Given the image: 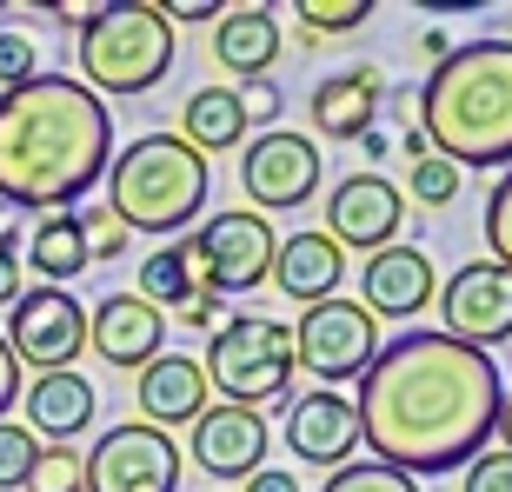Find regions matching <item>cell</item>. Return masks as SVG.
Instances as JSON below:
<instances>
[{"label":"cell","mask_w":512,"mask_h":492,"mask_svg":"<svg viewBox=\"0 0 512 492\" xmlns=\"http://www.w3.org/2000/svg\"><path fill=\"white\" fill-rule=\"evenodd\" d=\"M499 399L506 386L493 353L413 326L399 340H380L373 366L360 373V446L373 466H393L406 479L459 473L486 453Z\"/></svg>","instance_id":"cell-1"},{"label":"cell","mask_w":512,"mask_h":492,"mask_svg":"<svg viewBox=\"0 0 512 492\" xmlns=\"http://www.w3.org/2000/svg\"><path fill=\"white\" fill-rule=\"evenodd\" d=\"M114 160V114L74 74L0 94V207L74 213Z\"/></svg>","instance_id":"cell-2"},{"label":"cell","mask_w":512,"mask_h":492,"mask_svg":"<svg viewBox=\"0 0 512 492\" xmlns=\"http://www.w3.org/2000/svg\"><path fill=\"white\" fill-rule=\"evenodd\" d=\"M426 153L466 167H512V40H466L413 100Z\"/></svg>","instance_id":"cell-3"},{"label":"cell","mask_w":512,"mask_h":492,"mask_svg":"<svg viewBox=\"0 0 512 492\" xmlns=\"http://www.w3.org/2000/svg\"><path fill=\"white\" fill-rule=\"evenodd\" d=\"M213 193L207 160L180 133H140L133 147L107 160V207L120 213L127 233H180L200 220Z\"/></svg>","instance_id":"cell-4"},{"label":"cell","mask_w":512,"mask_h":492,"mask_svg":"<svg viewBox=\"0 0 512 492\" xmlns=\"http://www.w3.org/2000/svg\"><path fill=\"white\" fill-rule=\"evenodd\" d=\"M80 87L94 94H153L173 74V27L160 20L153 0H114L100 7L74 40Z\"/></svg>","instance_id":"cell-5"},{"label":"cell","mask_w":512,"mask_h":492,"mask_svg":"<svg viewBox=\"0 0 512 492\" xmlns=\"http://www.w3.org/2000/svg\"><path fill=\"white\" fill-rule=\"evenodd\" d=\"M207 393L220 386L227 406H253L260 413L266 399H286L293 386V326L273 320V313H233V320L213 326V346H207Z\"/></svg>","instance_id":"cell-6"},{"label":"cell","mask_w":512,"mask_h":492,"mask_svg":"<svg viewBox=\"0 0 512 492\" xmlns=\"http://www.w3.org/2000/svg\"><path fill=\"white\" fill-rule=\"evenodd\" d=\"M273 246H280V233L266 227V213L233 207V213H207V227L193 233V240H180V253H187L193 286L220 300V293H253V286H266Z\"/></svg>","instance_id":"cell-7"},{"label":"cell","mask_w":512,"mask_h":492,"mask_svg":"<svg viewBox=\"0 0 512 492\" xmlns=\"http://www.w3.org/2000/svg\"><path fill=\"white\" fill-rule=\"evenodd\" d=\"M7 353L14 366L34 373H74V360L87 353V306L67 286H20V300L7 306Z\"/></svg>","instance_id":"cell-8"},{"label":"cell","mask_w":512,"mask_h":492,"mask_svg":"<svg viewBox=\"0 0 512 492\" xmlns=\"http://www.w3.org/2000/svg\"><path fill=\"white\" fill-rule=\"evenodd\" d=\"M380 353V320L366 313L360 300H320L300 306V326H293V366H306L313 379H326V393L360 379Z\"/></svg>","instance_id":"cell-9"},{"label":"cell","mask_w":512,"mask_h":492,"mask_svg":"<svg viewBox=\"0 0 512 492\" xmlns=\"http://www.w3.org/2000/svg\"><path fill=\"white\" fill-rule=\"evenodd\" d=\"M87 459V492H180V446L147 419L107 426Z\"/></svg>","instance_id":"cell-10"},{"label":"cell","mask_w":512,"mask_h":492,"mask_svg":"<svg viewBox=\"0 0 512 492\" xmlns=\"http://www.w3.org/2000/svg\"><path fill=\"white\" fill-rule=\"evenodd\" d=\"M320 187V147L293 127H266L253 133V147H240V193L266 213L306 207Z\"/></svg>","instance_id":"cell-11"},{"label":"cell","mask_w":512,"mask_h":492,"mask_svg":"<svg viewBox=\"0 0 512 492\" xmlns=\"http://www.w3.org/2000/svg\"><path fill=\"white\" fill-rule=\"evenodd\" d=\"M433 300H439V320H446V340L479 346V353L512 340V273L506 266L466 260Z\"/></svg>","instance_id":"cell-12"},{"label":"cell","mask_w":512,"mask_h":492,"mask_svg":"<svg viewBox=\"0 0 512 492\" xmlns=\"http://www.w3.org/2000/svg\"><path fill=\"white\" fill-rule=\"evenodd\" d=\"M399 220H406V193L386 180V173H346L340 187H333V200H326V240L353 246V253H380V246L399 240Z\"/></svg>","instance_id":"cell-13"},{"label":"cell","mask_w":512,"mask_h":492,"mask_svg":"<svg viewBox=\"0 0 512 492\" xmlns=\"http://www.w3.org/2000/svg\"><path fill=\"white\" fill-rule=\"evenodd\" d=\"M193 466L207 479H240L247 486L253 473L266 466V413H253V406H207V413L193 419V439H187Z\"/></svg>","instance_id":"cell-14"},{"label":"cell","mask_w":512,"mask_h":492,"mask_svg":"<svg viewBox=\"0 0 512 492\" xmlns=\"http://www.w3.org/2000/svg\"><path fill=\"white\" fill-rule=\"evenodd\" d=\"M360 293H366V313H373V320H413V313H426L433 293H439L433 253H419V246H406V240L366 253Z\"/></svg>","instance_id":"cell-15"},{"label":"cell","mask_w":512,"mask_h":492,"mask_svg":"<svg viewBox=\"0 0 512 492\" xmlns=\"http://www.w3.org/2000/svg\"><path fill=\"white\" fill-rule=\"evenodd\" d=\"M160 340H167V313L147 306L140 293H107L87 313V346L120 373H140L147 360H160Z\"/></svg>","instance_id":"cell-16"},{"label":"cell","mask_w":512,"mask_h":492,"mask_svg":"<svg viewBox=\"0 0 512 492\" xmlns=\"http://www.w3.org/2000/svg\"><path fill=\"white\" fill-rule=\"evenodd\" d=\"M286 446L306 466H346V459L360 453V413H353V399L326 393V386L293 399L286 406Z\"/></svg>","instance_id":"cell-17"},{"label":"cell","mask_w":512,"mask_h":492,"mask_svg":"<svg viewBox=\"0 0 512 492\" xmlns=\"http://www.w3.org/2000/svg\"><path fill=\"white\" fill-rule=\"evenodd\" d=\"M133 406L147 413V426H193V419L207 413V373H200V360H187V353H160V360L140 366V379H133Z\"/></svg>","instance_id":"cell-18"},{"label":"cell","mask_w":512,"mask_h":492,"mask_svg":"<svg viewBox=\"0 0 512 492\" xmlns=\"http://www.w3.org/2000/svg\"><path fill=\"white\" fill-rule=\"evenodd\" d=\"M380 100H386L380 67H346V74H326L320 87H313L306 114H313V133H320V140H360V133H373Z\"/></svg>","instance_id":"cell-19"},{"label":"cell","mask_w":512,"mask_h":492,"mask_svg":"<svg viewBox=\"0 0 512 492\" xmlns=\"http://www.w3.org/2000/svg\"><path fill=\"white\" fill-rule=\"evenodd\" d=\"M266 280L280 286L293 306H320V300H340V280H346V253L326 233H293V240L273 246V273Z\"/></svg>","instance_id":"cell-20"},{"label":"cell","mask_w":512,"mask_h":492,"mask_svg":"<svg viewBox=\"0 0 512 492\" xmlns=\"http://www.w3.org/2000/svg\"><path fill=\"white\" fill-rule=\"evenodd\" d=\"M20 426L34 439H47V446H67V439H80L87 426H94V413H100V399H94V386L80 373H34V386L20 393Z\"/></svg>","instance_id":"cell-21"},{"label":"cell","mask_w":512,"mask_h":492,"mask_svg":"<svg viewBox=\"0 0 512 492\" xmlns=\"http://www.w3.org/2000/svg\"><path fill=\"white\" fill-rule=\"evenodd\" d=\"M213 60L240 80H266L280 60V20L273 7H220L213 20Z\"/></svg>","instance_id":"cell-22"},{"label":"cell","mask_w":512,"mask_h":492,"mask_svg":"<svg viewBox=\"0 0 512 492\" xmlns=\"http://www.w3.org/2000/svg\"><path fill=\"white\" fill-rule=\"evenodd\" d=\"M20 266H34L40 286H67L87 273V240H80V207L74 213H40L27 240H20Z\"/></svg>","instance_id":"cell-23"},{"label":"cell","mask_w":512,"mask_h":492,"mask_svg":"<svg viewBox=\"0 0 512 492\" xmlns=\"http://www.w3.org/2000/svg\"><path fill=\"white\" fill-rule=\"evenodd\" d=\"M180 140H187L200 160L220 147H247V107H240V87H193L187 107H180Z\"/></svg>","instance_id":"cell-24"},{"label":"cell","mask_w":512,"mask_h":492,"mask_svg":"<svg viewBox=\"0 0 512 492\" xmlns=\"http://www.w3.org/2000/svg\"><path fill=\"white\" fill-rule=\"evenodd\" d=\"M147 306H187L200 286H193V273H187V253H180V240L173 246H160V253H147V266H140V286H133Z\"/></svg>","instance_id":"cell-25"},{"label":"cell","mask_w":512,"mask_h":492,"mask_svg":"<svg viewBox=\"0 0 512 492\" xmlns=\"http://www.w3.org/2000/svg\"><path fill=\"white\" fill-rule=\"evenodd\" d=\"M366 0H293V20L306 27V47H326V40L340 34H360L366 27Z\"/></svg>","instance_id":"cell-26"},{"label":"cell","mask_w":512,"mask_h":492,"mask_svg":"<svg viewBox=\"0 0 512 492\" xmlns=\"http://www.w3.org/2000/svg\"><path fill=\"white\" fill-rule=\"evenodd\" d=\"M459 180H466V173H459L453 160L419 153L413 173H406V193H413V207H453V200H459Z\"/></svg>","instance_id":"cell-27"},{"label":"cell","mask_w":512,"mask_h":492,"mask_svg":"<svg viewBox=\"0 0 512 492\" xmlns=\"http://www.w3.org/2000/svg\"><path fill=\"white\" fill-rule=\"evenodd\" d=\"M27 492H87V459L74 446H40L34 473H27Z\"/></svg>","instance_id":"cell-28"},{"label":"cell","mask_w":512,"mask_h":492,"mask_svg":"<svg viewBox=\"0 0 512 492\" xmlns=\"http://www.w3.org/2000/svg\"><path fill=\"white\" fill-rule=\"evenodd\" d=\"M80 240H87V260H120L133 233L120 227V213L107 207V200H87V207H80Z\"/></svg>","instance_id":"cell-29"},{"label":"cell","mask_w":512,"mask_h":492,"mask_svg":"<svg viewBox=\"0 0 512 492\" xmlns=\"http://www.w3.org/2000/svg\"><path fill=\"white\" fill-rule=\"evenodd\" d=\"M486 253H493V266L512 273V167L499 173L493 193H486Z\"/></svg>","instance_id":"cell-30"},{"label":"cell","mask_w":512,"mask_h":492,"mask_svg":"<svg viewBox=\"0 0 512 492\" xmlns=\"http://www.w3.org/2000/svg\"><path fill=\"white\" fill-rule=\"evenodd\" d=\"M34 459H40V439L27 433V426H14V419H0V492L27 486Z\"/></svg>","instance_id":"cell-31"},{"label":"cell","mask_w":512,"mask_h":492,"mask_svg":"<svg viewBox=\"0 0 512 492\" xmlns=\"http://www.w3.org/2000/svg\"><path fill=\"white\" fill-rule=\"evenodd\" d=\"M320 492H419V479L393 473V466H333V479H326Z\"/></svg>","instance_id":"cell-32"},{"label":"cell","mask_w":512,"mask_h":492,"mask_svg":"<svg viewBox=\"0 0 512 492\" xmlns=\"http://www.w3.org/2000/svg\"><path fill=\"white\" fill-rule=\"evenodd\" d=\"M47 67H40V40L34 34H0V94L7 87H27V80H40Z\"/></svg>","instance_id":"cell-33"},{"label":"cell","mask_w":512,"mask_h":492,"mask_svg":"<svg viewBox=\"0 0 512 492\" xmlns=\"http://www.w3.org/2000/svg\"><path fill=\"white\" fill-rule=\"evenodd\" d=\"M466 492H512V453L506 446H486V453L466 466Z\"/></svg>","instance_id":"cell-34"},{"label":"cell","mask_w":512,"mask_h":492,"mask_svg":"<svg viewBox=\"0 0 512 492\" xmlns=\"http://www.w3.org/2000/svg\"><path fill=\"white\" fill-rule=\"evenodd\" d=\"M20 300V233L0 220V306Z\"/></svg>","instance_id":"cell-35"},{"label":"cell","mask_w":512,"mask_h":492,"mask_svg":"<svg viewBox=\"0 0 512 492\" xmlns=\"http://www.w3.org/2000/svg\"><path fill=\"white\" fill-rule=\"evenodd\" d=\"M173 320L187 326V333H213V326H220V300H213V293H193L187 306H173Z\"/></svg>","instance_id":"cell-36"},{"label":"cell","mask_w":512,"mask_h":492,"mask_svg":"<svg viewBox=\"0 0 512 492\" xmlns=\"http://www.w3.org/2000/svg\"><path fill=\"white\" fill-rule=\"evenodd\" d=\"M240 107H247V127L253 120H273L280 114V87H273V80H247V87H240Z\"/></svg>","instance_id":"cell-37"},{"label":"cell","mask_w":512,"mask_h":492,"mask_svg":"<svg viewBox=\"0 0 512 492\" xmlns=\"http://www.w3.org/2000/svg\"><path fill=\"white\" fill-rule=\"evenodd\" d=\"M160 20H167V27H173V20H187V27H193V20H220V7H213V0H167Z\"/></svg>","instance_id":"cell-38"},{"label":"cell","mask_w":512,"mask_h":492,"mask_svg":"<svg viewBox=\"0 0 512 492\" xmlns=\"http://www.w3.org/2000/svg\"><path fill=\"white\" fill-rule=\"evenodd\" d=\"M14 399H20V366L7 353V340H0V413H14Z\"/></svg>","instance_id":"cell-39"},{"label":"cell","mask_w":512,"mask_h":492,"mask_svg":"<svg viewBox=\"0 0 512 492\" xmlns=\"http://www.w3.org/2000/svg\"><path fill=\"white\" fill-rule=\"evenodd\" d=\"M247 492H300V479L286 473V466H260V473L247 479Z\"/></svg>","instance_id":"cell-40"},{"label":"cell","mask_w":512,"mask_h":492,"mask_svg":"<svg viewBox=\"0 0 512 492\" xmlns=\"http://www.w3.org/2000/svg\"><path fill=\"white\" fill-rule=\"evenodd\" d=\"M419 54H426V60L439 67V60L453 54V34H446V27H426V34H419Z\"/></svg>","instance_id":"cell-41"},{"label":"cell","mask_w":512,"mask_h":492,"mask_svg":"<svg viewBox=\"0 0 512 492\" xmlns=\"http://www.w3.org/2000/svg\"><path fill=\"white\" fill-rule=\"evenodd\" d=\"M94 14H100V7H80V0H74V7H54V20H67L74 34H80V27H87V20H94Z\"/></svg>","instance_id":"cell-42"},{"label":"cell","mask_w":512,"mask_h":492,"mask_svg":"<svg viewBox=\"0 0 512 492\" xmlns=\"http://www.w3.org/2000/svg\"><path fill=\"white\" fill-rule=\"evenodd\" d=\"M493 433H499V446H506V453H512V393L499 399V419H493Z\"/></svg>","instance_id":"cell-43"},{"label":"cell","mask_w":512,"mask_h":492,"mask_svg":"<svg viewBox=\"0 0 512 492\" xmlns=\"http://www.w3.org/2000/svg\"><path fill=\"white\" fill-rule=\"evenodd\" d=\"M399 153H406V167H413L419 153H426V133H419V127H406V140H399Z\"/></svg>","instance_id":"cell-44"},{"label":"cell","mask_w":512,"mask_h":492,"mask_svg":"<svg viewBox=\"0 0 512 492\" xmlns=\"http://www.w3.org/2000/svg\"><path fill=\"white\" fill-rule=\"evenodd\" d=\"M360 153H366V160H386L393 147H386V133H360Z\"/></svg>","instance_id":"cell-45"}]
</instances>
